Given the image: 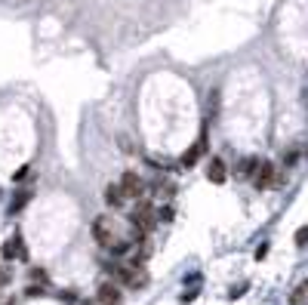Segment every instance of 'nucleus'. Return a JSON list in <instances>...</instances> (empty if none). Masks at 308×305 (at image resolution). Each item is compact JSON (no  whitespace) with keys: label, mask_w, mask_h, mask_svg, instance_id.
<instances>
[{"label":"nucleus","mask_w":308,"mask_h":305,"mask_svg":"<svg viewBox=\"0 0 308 305\" xmlns=\"http://www.w3.org/2000/svg\"><path fill=\"white\" fill-rule=\"evenodd\" d=\"M204 148H207V145H204V139H201V142H197L191 151H185V154H182V167H188V170H191V167L197 164V157L204 154Z\"/></svg>","instance_id":"1a4fd4ad"},{"label":"nucleus","mask_w":308,"mask_h":305,"mask_svg":"<svg viewBox=\"0 0 308 305\" xmlns=\"http://www.w3.org/2000/svg\"><path fill=\"white\" fill-rule=\"evenodd\" d=\"M28 198H31V191H28V188H22V191H19V194L12 198V204H9V207H12V213H19V210H22V207L28 204Z\"/></svg>","instance_id":"9b49d317"},{"label":"nucleus","mask_w":308,"mask_h":305,"mask_svg":"<svg viewBox=\"0 0 308 305\" xmlns=\"http://www.w3.org/2000/svg\"><path fill=\"white\" fill-rule=\"evenodd\" d=\"M296 160H299V151H296V148L284 154V164H287V167H296Z\"/></svg>","instance_id":"2eb2a0df"},{"label":"nucleus","mask_w":308,"mask_h":305,"mask_svg":"<svg viewBox=\"0 0 308 305\" xmlns=\"http://www.w3.org/2000/svg\"><path fill=\"white\" fill-rule=\"evenodd\" d=\"M305 241H308V231H305V228H299V231H296V244L305 247Z\"/></svg>","instance_id":"f3484780"},{"label":"nucleus","mask_w":308,"mask_h":305,"mask_svg":"<svg viewBox=\"0 0 308 305\" xmlns=\"http://www.w3.org/2000/svg\"><path fill=\"white\" fill-rule=\"evenodd\" d=\"M191 299H197V290H191V293H182V302H191Z\"/></svg>","instance_id":"a211bd4d"},{"label":"nucleus","mask_w":308,"mask_h":305,"mask_svg":"<svg viewBox=\"0 0 308 305\" xmlns=\"http://www.w3.org/2000/svg\"><path fill=\"white\" fill-rule=\"evenodd\" d=\"M96 299H99L102 305H120V287H114V284H102L99 293H96Z\"/></svg>","instance_id":"0eeeda50"},{"label":"nucleus","mask_w":308,"mask_h":305,"mask_svg":"<svg viewBox=\"0 0 308 305\" xmlns=\"http://www.w3.org/2000/svg\"><path fill=\"white\" fill-rule=\"evenodd\" d=\"M12 275H15L12 265H9V262H0V287H9V284H12Z\"/></svg>","instance_id":"f8f14e48"},{"label":"nucleus","mask_w":308,"mask_h":305,"mask_svg":"<svg viewBox=\"0 0 308 305\" xmlns=\"http://www.w3.org/2000/svg\"><path fill=\"white\" fill-rule=\"evenodd\" d=\"M256 164H259V157H247V160L241 164V173H247V176H253V170H256Z\"/></svg>","instance_id":"ddd939ff"},{"label":"nucleus","mask_w":308,"mask_h":305,"mask_svg":"<svg viewBox=\"0 0 308 305\" xmlns=\"http://www.w3.org/2000/svg\"><path fill=\"white\" fill-rule=\"evenodd\" d=\"M0 256H3V262L25 259V247H22V238H19V231H15L9 241H3V247H0Z\"/></svg>","instance_id":"39448f33"},{"label":"nucleus","mask_w":308,"mask_h":305,"mask_svg":"<svg viewBox=\"0 0 308 305\" xmlns=\"http://www.w3.org/2000/svg\"><path fill=\"white\" fill-rule=\"evenodd\" d=\"M93 238H96V244H99V247L111 250V247H114V241H117V231H114V222H111L108 216H99V219L93 222Z\"/></svg>","instance_id":"f03ea898"},{"label":"nucleus","mask_w":308,"mask_h":305,"mask_svg":"<svg viewBox=\"0 0 308 305\" xmlns=\"http://www.w3.org/2000/svg\"><path fill=\"white\" fill-rule=\"evenodd\" d=\"M25 293H28V296H43V293H46V287H37V284H31Z\"/></svg>","instance_id":"dca6fc26"},{"label":"nucleus","mask_w":308,"mask_h":305,"mask_svg":"<svg viewBox=\"0 0 308 305\" xmlns=\"http://www.w3.org/2000/svg\"><path fill=\"white\" fill-rule=\"evenodd\" d=\"M305 296H308V287L305 284H296V290L290 293V305H305Z\"/></svg>","instance_id":"9d476101"},{"label":"nucleus","mask_w":308,"mask_h":305,"mask_svg":"<svg viewBox=\"0 0 308 305\" xmlns=\"http://www.w3.org/2000/svg\"><path fill=\"white\" fill-rule=\"evenodd\" d=\"M207 179L216 182V185H222V182L228 179V170H225V160H222V157H213V160H210V167H207Z\"/></svg>","instance_id":"423d86ee"},{"label":"nucleus","mask_w":308,"mask_h":305,"mask_svg":"<svg viewBox=\"0 0 308 305\" xmlns=\"http://www.w3.org/2000/svg\"><path fill=\"white\" fill-rule=\"evenodd\" d=\"M130 222L139 228V235H148V231L154 228V222H157L154 207H151L148 201H142V198H139V204H136V207H133V213H130Z\"/></svg>","instance_id":"f257e3e1"},{"label":"nucleus","mask_w":308,"mask_h":305,"mask_svg":"<svg viewBox=\"0 0 308 305\" xmlns=\"http://www.w3.org/2000/svg\"><path fill=\"white\" fill-rule=\"evenodd\" d=\"M253 185H256V188H275V185H278L275 164H268V160H259V164H256V170H253Z\"/></svg>","instance_id":"7ed1b4c3"},{"label":"nucleus","mask_w":308,"mask_h":305,"mask_svg":"<svg viewBox=\"0 0 308 305\" xmlns=\"http://www.w3.org/2000/svg\"><path fill=\"white\" fill-rule=\"evenodd\" d=\"M120 185V191H123V198H133V201H139L142 194H145V179L139 176V173H123V179L117 182Z\"/></svg>","instance_id":"20e7f679"},{"label":"nucleus","mask_w":308,"mask_h":305,"mask_svg":"<svg viewBox=\"0 0 308 305\" xmlns=\"http://www.w3.org/2000/svg\"><path fill=\"white\" fill-rule=\"evenodd\" d=\"M28 278H31V284H37V281H40V284H46V272H43V268H31V272H28Z\"/></svg>","instance_id":"4468645a"},{"label":"nucleus","mask_w":308,"mask_h":305,"mask_svg":"<svg viewBox=\"0 0 308 305\" xmlns=\"http://www.w3.org/2000/svg\"><path fill=\"white\" fill-rule=\"evenodd\" d=\"M123 201H126V198H123V191H120V185H117V182H111V185L105 188V204H108L111 210H117V207H120Z\"/></svg>","instance_id":"6e6552de"}]
</instances>
